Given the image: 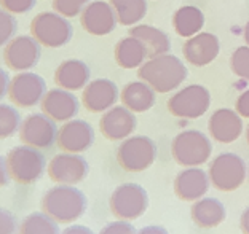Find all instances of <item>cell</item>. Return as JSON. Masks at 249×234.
I'll use <instances>...</instances> for the list:
<instances>
[{
	"instance_id": "ac0fdd59",
	"label": "cell",
	"mask_w": 249,
	"mask_h": 234,
	"mask_svg": "<svg viewBox=\"0 0 249 234\" xmlns=\"http://www.w3.org/2000/svg\"><path fill=\"white\" fill-rule=\"evenodd\" d=\"M42 112L54 121H69L78 113L80 102L72 91L54 88L47 91L40 102Z\"/></svg>"
},
{
	"instance_id": "ba28073f",
	"label": "cell",
	"mask_w": 249,
	"mask_h": 234,
	"mask_svg": "<svg viewBox=\"0 0 249 234\" xmlns=\"http://www.w3.org/2000/svg\"><path fill=\"white\" fill-rule=\"evenodd\" d=\"M110 212L118 220H136L149 207V195L138 184L118 185L110 196Z\"/></svg>"
},
{
	"instance_id": "d6a6232c",
	"label": "cell",
	"mask_w": 249,
	"mask_h": 234,
	"mask_svg": "<svg viewBox=\"0 0 249 234\" xmlns=\"http://www.w3.org/2000/svg\"><path fill=\"white\" fill-rule=\"evenodd\" d=\"M88 3L89 0H53V10L64 18H73L77 15H82Z\"/></svg>"
},
{
	"instance_id": "1f68e13d",
	"label": "cell",
	"mask_w": 249,
	"mask_h": 234,
	"mask_svg": "<svg viewBox=\"0 0 249 234\" xmlns=\"http://www.w3.org/2000/svg\"><path fill=\"white\" fill-rule=\"evenodd\" d=\"M18 31V21L11 13L0 8V47L7 45L11 38H15Z\"/></svg>"
},
{
	"instance_id": "4316f807",
	"label": "cell",
	"mask_w": 249,
	"mask_h": 234,
	"mask_svg": "<svg viewBox=\"0 0 249 234\" xmlns=\"http://www.w3.org/2000/svg\"><path fill=\"white\" fill-rule=\"evenodd\" d=\"M205 26V15L195 5H184L173 16V27L179 37L190 38L200 33Z\"/></svg>"
},
{
	"instance_id": "2e32d148",
	"label": "cell",
	"mask_w": 249,
	"mask_h": 234,
	"mask_svg": "<svg viewBox=\"0 0 249 234\" xmlns=\"http://www.w3.org/2000/svg\"><path fill=\"white\" fill-rule=\"evenodd\" d=\"M94 142V129L85 119H69L58 131L56 144L66 153H83Z\"/></svg>"
},
{
	"instance_id": "30bf717a",
	"label": "cell",
	"mask_w": 249,
	"mask_h": 234,
	"mask_svg": "<svg viewBox=\"0 0 249 234\" xmlns=\"http://www.w3.org/2000/svg\"><path fill=\"white\" fill-rule=\"evenodd\" d=\"M56 121L45 113H32L22 119L19 128V139L24 145H31L38 150H47L58 140Z\"/></svg>"
},
{
	"instance_id": "4dcf8cb0",
	"label": "cell",
	"mask_w": 249,
	"mask_h": 234,
	"mask_svg": "<svg viewBox=\"0 0 249 234\" xmlns=\"http://www.w3.org/2000/svg\"><path fill=\"white\" fill-rule=\"evenodd\" d=\"M230 68L236 77L249 82V47H238L230 58Z\"/></svg>"
},
{
	"instance_id": "ffe728a7",
	"label": "cell",
	"mask_w": 249,
	"mask_h": 234,
	"mask_svg": "<svg viewBox=\"0 0 249 234\" xmlns=\"http://www.w3.org/2000/svg\"><path fill=\"white\" fill-rule=\"evenodd\" d=\"M208 129L219 144H233L243 134V119L236 110L219 108L209 117Z\"/></svg>"
},
{
	"instance_id": "f1b7e54d",
	"label": "cell",
	"mask_w": 249,
	"mask_h": 234,
	"mask_svg": "<svg viewBox=\"0 0 249 234\" xmlns=\"http://www.w3.org/2000/svg\"><path fill=\"white\" fill-rule=\"evenodd\" d=\"M18 234H61L58 221L45 212H34L21 221Z\"/></svg>"
},
{
	"instance_id": "f546056e",
	"label": "cell",
	"mask_w": 249,
	"mask_h": 234,
	"mask_svg": "<svg viewBox=\"0 0 249 234\" xmlns=\"http://www.w3.org/2000/svg\"><path fill=\"white\" fill-rule=\"evenodd\" d=\"M21 115L16 107L0 104V140L15 135L21 128Z\"/></svg>"
},
{
	"instance_id": "603a6c76",
	"label": "cell",
	"mask_w": 249,
	"mask_h": 234,
	"mask_svg": "<svg viewBox=\"0 0 249 234\" xmlns=\"http://www.w3.org/2000/svg\"><path fill=\"white\" fill-rule=\"evenodd\" d=\"M192 220L195 225L205 230H211V228L219 226L225 220V207L224 204L216 198H201L194 202L192 205Z\"/></svg>"
},
{
	"instance_id": "52a82bcc",
	"label": "cell",
	"mask_w": 249,
	"mask_h": 234,
	"mask_svg": "<svg viewBox=\"0 0 249 234\" xmlns=\"http://www.w3.org/2000/svg\"><path fill=\"white\" fill-rule=\"evenodd\" d=\"M157 159V145L147 135L124 139L117 150V163L126 172H142Z\"/></svg>"
},
{
	"instance_id": "6da1fadb",
	"label": "cell",
	"mask_w": 249,
	"mask_h": 234,
	"mask_svg": "<svg viewBox=\"0 0 249 234\" xmlns=\"http://www.w3.org/2000/svg\"><path fill=\"white\" fill-rule=\"evenodd\" d=\"M138 77L150 84L155 93H169L185 82L187 67L174 54L166 53L145 61L139 67Z\"/></svg>"
},
{
	"instance_id": "d6986e66",
	"label": "cell",
	"mask_w": 249,
	"mask_h": 234,
	"mask_svg": "<svg viewBox=\"0 0 249 234\" xmlns=\"http://www.w3.org/2000/svg\"><path fill=\"white\" fill-rule=\"evenodd\" d=\"M220 51L219 38L211 32H200L190 37L182 47L185 61L190 66L205 67L217 58Z\"/></svg>"
},
{
	"instance_id": "e0dca14e",
	"label": "cell",
	"mask_w": 249,
	"mask_h": 234,
	"mask_svg": "<svg viewBox=\"0 0 249 234\" xmlns=\"http://www.w3.org/2000/svg\"><path fill=\"white\" fill-rule=\"evenodd\" d=\"M118 100V86L109 78H98L83 88L82 104L91 113L107 112Z\"/></svg>"
},
{
	"instance_id": "74e56055",
	"label": "cell",
	"mask_w": 249,
	"mask_h": 234,
	"mask_svg": "<svg viewBox=\"0 0 249 234\" xmlns=\"http://www.w3.org/2000/svg\"><path fill=\"white\" fill-rule=\"evenodd\" d=\"M10 75L7 70L0 68V100H2L5 96L8 94V88H10Z\"/></svg>"
},
{
	"instance_id": "d590c367",
	"label": "cell",
	"mask_w": 249,
	"mask_h": 234,
	"mask_svg": "<svg viewBox=\"0 0 249 234\" xmlns=\"http://www.w3.org/2000/svg\"><path fill=\"white\" fill-rule=\"evenodd\" d=\"M18 228L16 217L10 210L0 207V234H16Z\"/></svg>"
},
{
	"instance_id": "44dd1931",
	"label": "cell",
	"mask_w": 249,
	"mask_h": 234,
	"mask_svg": "<svg viewBox=\"0 0 249 234\" xmlns=\"http://www.w3.org/2000/svg\"><path fill=\"white\" fill-rule=\"evenodd\" d=\"M209 175L201 167H185L174 179V193L182 201H198L209 190Z\"/></svg>"
},
{
	"instance_id": "5bb4252c",
	"label": "cell",
	"mask_w": 249,
	"mask_h": 234,
	"mask_svg": "<svg viewBox=\"0 0 249 234\" xmlns=\"http://www.w3.org/2000/svg\"><path fill=\"white\" fill-rule=\"evenodd\" d=\"M80 22L85 32L96 37L109 35L117 27V13L109 2L96 0L89 2L80 15Z\"/></svg>"
},
{
	"instance_id": "4fadbf2b",
	"label": "cell",
	"mask_w": 249,
	"mask_h": 234,
	"mask_svg": "<svg viewBox=\"0 0 249 234\" xmlns=\"http://www.w3.org/2000/svg\"><path fill=\"white\" fill-rule=\"evenodd\" d=\"M45 94H47V83L37 73L21 72L10 80V100L18 107L27 108L40 104Z\"/></svg>"
},
{
	"instance_id": "7bdbcfd3",
	"label": "cell",
	"mask_w": 249,
	"mask_h": 234,
	"mask_svg": "<svg viewBox=\"0 0 249 234\" xmlns=\"http://www.w3.org/2000/svg\"><path fill=\"white\" fill-rule=\"evenodd\" d=\"M243 37H245V42L249 47V21L246 22V26H245V33H243Z\"/></svg>"
},
{
	"instance_id": "f35d334b",
	"label": "cell",
	"mask_w": 249,
	"mask_h": 234,
	"mask_svg": "<svg viewBox=\"0 0 249 234\" xmlns=\"http://www.w3.org/2000/svg\"><path fill=\"white\" fill-rule=\"evenodd\" d=\"M10 172H8V166H7V158H3L0 155V188L8 185L10 182Z\"/></svg>"
},
{
	"instance_id": "277c9868",
	"label": "cell",
	"mask_w": 249,
	"mask_h": 234,
	"mask_svg": "<svg viewBox=\"0 0 249 234\" xmlns=\"http://www.w3.org/2000/svg\"><path fill=\"white\" fill-rule=\"evenodd\" d=\"M171 153L179 166L198 167L211 158L213 145L208 135L203 134L201 131L187 129L173 139Z\"/></svg>"
},
{
	"instance_id": "ee69618b",
	"label": "cell",
	"mask_w": 249,
	"mask_h": 234,
	"mask_svg": "<svg viewBox=\"0 0 249 234\" xmlns=\"http://www.w3.org/2000/svg\"><path fill=\"white\" fill-rule=\"evenodd\" d=\"M246 140H248V145H249V124H248V129H246Z\"/></svg>"
},
{
	"instance_id": "484cf974",
	"label": "cell",
	"mask_w": 249,
	"mask_h": 234,
	"mask_svg": "<svg viewBox=\"0 0 249 234\" xmlns=\"http://www.w3.org/2000/svg\"><path fill=\"white\" fill-rule=\"evenodd\" d=\"M114 56H115V62L122 68L141 67L144 64L145 58H149L142 42L133 35L118 40V43L115 45Z\"/></svg>"
},
{
	"instance_id": "83f0119b",
	"label": "cell",
	"mask_w": 249,
	"mask_h": 234,
	"mask_svg": "<svg viewBox=\"0 0 249 234\" xmlns=\"http://www.w3.org/2000/svg\"><path fill=\"white\" fill-rule=\"evenodd\" d=\"M122 26H136L147 13L145 0H109Z\"/></svg>"
},
{
	"instance_id": "8992f818",
	"label": "cell",
	"mask_w": 249,
	"mask_h": 234,
	"mask_svg": "<svg viewBox=\"0 0 249 234\" xmlns=\"http://www.w3.org/2000/svg\"><path fill=\"white\" fill-rule=\"evenodd\" d=\"M31 33L47 48H61L71 42L73 27L67 18L56 11H43L31 22Z\"/></svg>"
},
{
	"instance_id": "7a4b0ae2",
	"label": "cell",
	"mask_w": 249,
	"mask_h": 234,
	"mask_svg": "<svg viewBox=\"0 0 249 234\" xmlns=\"http://www.w3.org/2000/svg\"><path fill=\"white\" fill-rule=\"evenodd\" d=\"M87 196L73 185H58L45 193L42 210L58 223H72L87 210Z\"/></svg>"
},
{
	"instance_id": "7c38bea8",
	"label": "cell",
	"mask_w": 249,
	"mask_h": 234,
	"mask_svg": "<svg viewBox=\"0 0 249 234\" xmlns=\"http://www.w3.org/2000/svg\"><path fill=\"white\" fill-rule=\"evenodd\" d=\"M48 175L56 184L77 185L87 179L89 172V164L78 153H59L54 155L48 164Z\"/></svg>"
},
{
	"instance_id": "9a60e30c",
	"label": "cell",
	"mask_w": 249,
	"mask_h": 234,
	"mask_svg": "<svg viewBox=\"0 0 249 234\" xmlns=\"http://www.w3.org/2000/svg\"><path fill=\"white\" fill-rule=\"evenodd\" d=\"M136 126H138V119L134 117V112L124 105H114L104 112L99 119L101 134L112 142L128 139L134 133Z\"/></svg>"
},
{
	"instance_id": "836d02e7",
	"label": "cell",
	"mask_w": 249,
	"mask_h": 234,
	"mask_svg": "<svg viewBox=\"0 0 249 234\" xmlns=\"http://www.w3.org/2000/svg\"><path fill=\"white\" fill-rule=\"evenodd\" d=\"M37 0H0V7L11 15H24L36 7Z\"/></svg>"
},
{
	"instance_id": "d4e9b609",
	"label": "cell",
	"mask_w": 249,
	"mask_h": 234,
	"mask_svg": "<svg viewBox=\"0 0 249 234\" xmlns=\"http://www.w3.org/2000/svg\"><path fill=\"white\" fill-rule=\"evenodd\" d=\"M129 35H133L142 42V45L147 50L149 59L157 58V56H161V54H166V53H169V48H171V42H169L168 33H165L163 31L158 29V27H154V26L138 24V26L131 27Z\"/></svg>"
},
{
	"instance_id": "ab89813d",
	"label": "cell",
	"mask_w": 249,
	"mask_h": 234,
	"mask_svg": "<svg viewBox=\"0 0 249 234\" xmlns=\"http://www.w3.org/2000/svg\"><path fill=\"white\" fill-rule=\"evenodd\" d=\"M61 234H94L88 226H83V225H72L69 228H66L64 231Z\"/></svg>"
},
{
	"instance_id": "8d00e7d4",
	"label": "cell",
	"mask_w": 249,
	"mask_h": 234,
	"mask_svg": "<svg viewBox=\"0 0 249 234\" xmlns=\"http://www.w3.org/2000/svg\"><path fill=\"white\" fill-rule=\"evenodd\" d=\"M235 108L241 118H249V89H246L245 93L238 96Z\"/></svg>"
},
{
	"instance_id": "9c48e42d",
	"label": "cell",
	"mask_w": 249,
	"mask_h": 234,
	"mask_svg": "<svg viewBox=\"0 0 249 234\" xmlns=\"http://www.w3.org/2000/svg\"><path fill=\"white\" fill-rule=\"evenodd\" d=\"M211 105V94L201 84H189L178 91L168 100V110L173 117L196 119L203 117Z\"/></svg>"
},
{
	"instance_id": "5b68a950",
	"label": "cell",
	"mask_w": 249,
	"mask_h": 234,
	"mask_svg": "<svg viewBox=\"0 0 249 234\" xmlns=\"http://www.w3.org/2000/svg\"><path fill=\"white\" fill-rule=\"evenodd\" d=\"M209 180L213 186L219 191L230 193L235 191L245 184L248 167L246 163L236 153H220L213 159L208 170Z\"/></svg>"
},
{
	"instance_id": "f6af8a7d",
	"label": "cell",
	"mask_w": 249,
	"mask_h": 234,
	"mask_svg": "<svg viewBox=\"0 0 249 234\" xmlns=\"http://www.w3.org/2000/svg\"><path fill=\"white\" fill-rule=\"evenodd\" d=\"M248 175H249V167H248Z\"/></svg>"
},
{
	"instance_id": "cb8c5ba5",
	"label": "cell",
	"mask_w": 249,
	"mask_h": 234,
	"mask_svg": "<svg viewBox=\"0 0 249 234\" xmlns=\"http://www.w3.org/2000/svg\"><path fill=\"white\" fill-rule=\"evenodd\" d=\"M122 104L134 113H144L155 105V91L145 82H131L122 89Z\"/></svg>"
},
{
	"instance_id": "60d3db41",
	"label": "cell",
	"mask_w": 249,
	"mask_h": 234,
	"mask_svg": "<svg viewBox=\"0 0 249 234\" xmlns=\"http://www.w3.org/2000/svg\"><path fill=\"white\" fill-rule=\"evenodd\" d=\"M136 234H169V233H168V230H165L163 226L150 225V226H144L142 230L136 231Z\"/></svg>"
},
{
	"instance_id": "b9f144b4",
	"label": "cell",
	"mask_w": 249,
	"mask_h": 234,
	"mask_svg": "<svg viewBox=\"0 0 249 234\" xmlns=\"http://www.w3.org/2000/svg\"><path fill=\"white\" fill-rule=\"evenodd\" d=\"M240 226H241V231L245 234H249V207L245 209V212L241 214V218H240Z\"/></svg>"
},
{
	"instance_id": "7402d4cb",
	"label": "cell",
	"mask_w": 249,
	"mask_h": 234,
	"mask_svg": "<svg viewBox=\"0 0 249 234\" xmlns=\"http://www.w3.org/2000/svg\"><path fill=\"white\" fill-rule=\"evenodd\" d=\"M89 67L80 59H67L61 62L54 72V83L67 91L83 89L89 83Z\"/></svg>"
},
{
	"instance_id": "8fae6325",
	"label": "cell",
	"mask_w": 249,
	"mask_h": 234,
	"mask_svg": "<svg viewBox=\"0 0 249 234\" xmlns=\"http://www.w3.org/2000/svg\"><path fill=\"white\" fill-rule=\"evenodd\" d=\"M42 48L32 35H19L11 38L5 45L3 61L8 68L15 72H26L29 68L36 67L40 61Z\"/></svg>"
},
{
	"instance_id": "e575fe53",
	"label": "cell",
	"mask_w": 249,
	"mask_h": 234,
	"mask_svg": "<svg viewBox=\"0 0 249 234\" xmlns=\"http://www.w3.org/2000/svg\"><path fill=\"white\" fill-rule=\"evenodd\" d=\"M99 234H136V228L128 220H117L107 223Z\"/></svg>"
},
{
	"instance_id": "3957f363",
	"label": "cell",
	"mask_w": 249,
	"mask_h": 234,
	"mask_svg": "<svg viewBox=\"0 0 249 234\" xmlns=\"http://www.w3.org/2000/svg\"><path fill=\"white\" fill-rule=\"evenodd\" d=\"M7 166L11 180L19 185H32L42 179L47 169V158L38 148L19 145L11 148L7 155Z\"/></svg>"
}]
</instances>
